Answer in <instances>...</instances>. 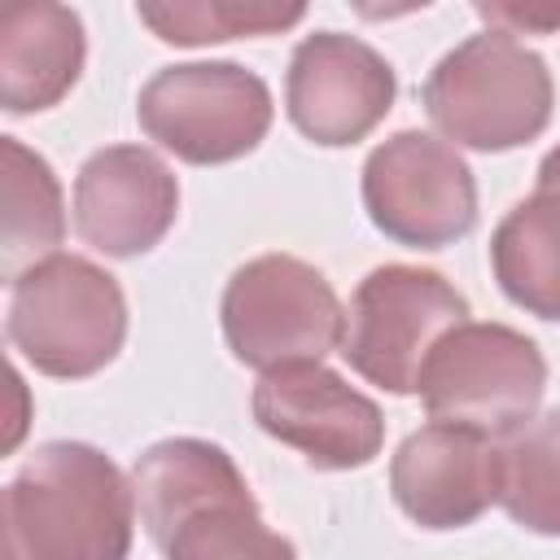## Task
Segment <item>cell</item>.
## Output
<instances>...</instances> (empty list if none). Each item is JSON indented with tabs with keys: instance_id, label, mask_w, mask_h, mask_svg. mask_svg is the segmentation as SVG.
<instances>
[{
	"instance_id": "obj_1",
	"label": "cell",
	"mask_w": 560,
	"mask_h": 560,
	"mask_svg": "<svg viewBox=\"0 0 560 560\" xmlns=\"http://www.w3.org/2000/svg\"><path fill=\"white\" fill-rule=\"evenodd\" d=\"M131 486L140 525L166 560H298L219 442L162 438L136 455Z\"/></svg>"
},
{
	"instance_id": "obj_2",
	"label": "cell",
	"mask_w": 560,
	"mask_h": 560,
	"mask_svg": "<svg viewBox=\"0 0 560 560\" xmlns=\"http://www.w3.org/2000/svg\"><path fill=\"white\" fill-rule=\"evenodd\" d=\"M0 560H127L136 486L92 442H44L4 486Z\"/></svg>"
},
{
	"instance_id": "obj_3",
	"label": "cell",
	"mask_w": 560,
	"mask_h": 560,
	"mask_svg": "<svg viewBox=\"0 0 560 560\" xmlns=\"http://www.w3.org/2000/svg\"><path fill=\"white\" fill-rule=\"evenodd\" d=\"M420 105L451 144L508 153L547 131L556 83L534 48L503 31H481L438 57Z\"/></svg>"
},
{
	"instance_id": "obj_4",
	"label": "cell",
	"mask_w": 560,
	"mask_h": 560,
	"mask_svg": "<svg viewBox=\"0 0 560 560\" xmlns=\"http://www.w3.org/2000/svg\"><path fill=\"white\" fill-rule=\"evenodd\" d=\"M9 346L52 381L109 368L127 341L122 284L83 254H52L9 284Z\"/></svg>"
},
{
	"instance_id": "obj_5",
	"label": "cell",
	"mask_w": 560,
	"mask_h": 560,
	"mask_svg": "<svg viewBox=\"0 0 560 560\" xmlns=\"http://www.w3.org/2000/svg\"><path fill=\"white\" fill-rule=\"evenodd\" d=\"M219 324L236 363L254 372L324 363L346 337V311L332 284L293 254H258L236 267L223 284Z\"/></svg>"
},
{
	"instance_id": "obj_6",
	"label": "cell",
	"mask_w": 560,
	"mask_h": 560,
	"mask_svg": "<svg viewBox=\"0 0 560 560\" xmlns=\"http://www.w3.org/2000/svg\"><path fill=\"white\" fill-rule=\"evenodd\" d=\"M416 394L429 420L503 442L538 416L547 394V359L534 337L508 324L468 319L433 346Z\"/></svg>"
},
{
	"instance_id": "obj_7",
	"label": "cell",
	"mask_w": 560,
	"mask_h": 560,
	"mask_svg": "<svg viewBox=\"0 0 560 560\" xmlns=\"http://www.w3.org/2000/svg\"><path fill=\"white\" fill-rule=\"evenodd\" d=\"M144 136L188 166H223L254 153L276 118L271 88L241 61L162 66L136 101Z\"/></svg>"
},
{
	"instance_id": "obj_8",
	"label": "cell",
	"mask_w": 560,
	"mask_h": 560,
	"mask_svg": "<svg viewBox=\"0 0 560 560\" xmlns=\"http://www.w3.org/2000/svg\"><path fill=\"white\" fill-rule=\"evenodd\" d=\"M459 324H468V298L442 271L385 262L350 293L341 354L368 385L416 394L424 359Z\"/></svg>"
},
{
	"instance_id": "obj_9",
	"label": "cell",
	"mask_w": 560,
	"mask_h": 560,
	"mask_svg": "<svg viewBox=\"0 0 560 560\" xmlns=\"http://www.w3.org/2000/svg\"><path fill=\"white\" fill-rule=\"evenodd\" d=\"M372 228L407 249H442L477 228V179L455 144L429 131H394L363 162Z\"/></svg>"
},
{
	"instance_id": "obj_10",
	"label": "cell",
	"mask_w": 560,
	"mask_h": 560,
	"mask_svg": "<svg viewBox=\"0 0 560 560\" xmlns=\"http://www.w3.org/2000/svg\"><path fill=\"white\" fill-rule=\"evenodd\" d=\"M249 411L267 438L293 446L319 472L363 468L385 446L381 407L324 363L262 372L249 394Z\"/></svg>"
},
{
	"instance_id": "obj_11",
	"label": "cell",
	"mask_w": 560,
	"mask_h": 560,
	"mask_svg": "<svg viewBox=\"0 0 560 560\" xmlns=\"http://www.w3.org/2000/svg\"><path fill=\"white\" fill-rule=\"evenodd\" d=\"M394 96H398L394 66L359 35L315 31L302 35L289 57L284 114L311 144L324 149L359 144L394 109Z\"/></svg>"
},
{
	"instance_id": "obj_12",
	"label": "cell",
	"mask_w": 560,
	"mask_h": 560,
	"mask_svg": "<svg viewBox=\"0 0 560 560\" xmlns=\"http://www.w3.org/2000/svg\"><path fill=\"white\" fill-rule=\"evenodd\" d=\"M175 214L179 179L144 144H105L74 175V232L105 258L149 254Z\"/></svg>"
},
{
	"instance_id": "obj_13",
	"label": "cell",
	"mask_w": 560,
	"mask_h": 560,
	"mask_svg": "<svg viewBox=\"0 0 560 560\" xmlns=\"http://www.w3.org/2000/svg\"><path fill=\"white\" fill-rule=\"evenodd\" d=\"M389 494L420 529H464L499 503V442L429 420L398 442Z\"/></svg>"
},
{
	"instance_id": "obj_14",
	"label": "cell",
	"mask_w": 560,
	"mask_h": 560,
	"mask_svg": "<svg viewBox=\"0 0 560 560\" xmlns=\"http://www.w3.org/2000/svg\"><path fill=\"white\" fill-rule=\"evenodd\" d=\"M88 61L83 18L70 4H18L0 18V105L39 114L66 101Z\"/></svg>"
},
{
	"instance_id": "obj_15",
	"label": "cell",
	"mask_w": 560,
	"mask_h": 560,
	"mask_svg": "<svg viewBox=\"0 0 560 560\" xmlns=\"http://www.w3.org/2000/svg\"><path fill=\"white\" fill-rule=\"evenodd\" d=\"M490 271L508 302L560 324V192L534 188L490 236Z\"/></svg>"
},
{
	"instance_id": "obj_16",
	"label": "cell",
	"mask_w": 560,
	"mask_h": 560,
	"mask_svg": "<svg viewBox=\"0 0 560 560\" xmlns=\"http://www.w3.org/2000/svg\"><path fill=\"white\" fill-rule=\"evenodd\" d=\"M0 175H4L0 271L13 284L22 271L57 254L66 236V201L48 158L26 149L18 136H0Z\"/></svg>"
},
{
	"instance_id": "obj_17",
	"label": "cell",
	"mask_w": 560,
	"mask_h": 560,
	"mask_svg": "<svg viewBox=\"0 0 560 560\" xmlns=\"http://www.w3.org/2000/svg\"><path fill=\"white\" fill-rule=\"evenodd\" d=\"M499 503L542 538H560V407L499 442Z\"/></svg>"
},
{
	"instance_id": "obj_18",
	"label": "cell",
	"mask_w": 560,
	"mask_h": 560,
	"mask_svg": "<svg viewBox=\"0 0 560 560\" xmlns=\"http://www.w3.org/2000/svg\"><path fill=\"white\" fill-rule=\"evenodd\" d=\"M136 18L175 48H201L223 39H258L280 35L306 18V4H280V0H144L136 4Z\"/></svg>"
},
{
	"instance_id": "obj_19",
	"label": "cell",
	"mask_w": 560,
	"mask_h": 560,
	"mask_svg": "<svg viewBox=\"0 0 560 560\" xmlns=\"http://www.w3.org/2000/svg\"><path fill=\"white\" fill-rule=\"evenodd\" d=\"M477 18L490 22V31H503V35H551L560 31V4H477Z\"/></svg>"
},
{
	"instance_id": "obj_20",
	"label": "cell",
	"mask_w": 560,
	"mask_h": 560,
	"mask_svg": "<svg viewBox=\"0 0 560 560\" xmlns=\"http://www.w3.org/2000/svg\"><path fill=\"white\" fill-rule=\"evenodd\" d=\"M538 188H547V192H560V144L538 162Z\"/></svg>"
}]
</instances>
